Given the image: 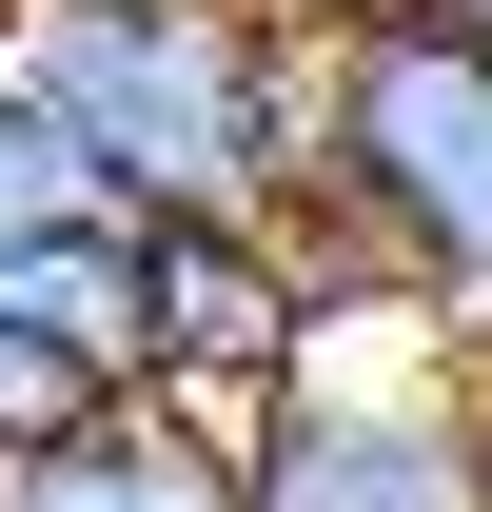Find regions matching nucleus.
Returning a JSON list of instances; mask_svg holds the SVG:
<instances>
[{"mask_svg": "<svg viewBox=\"0 0 492 512\" xmlns=\"http://www.w3.org/2000/svg\"><path fill=\"white\" fill-rule=\"evenodd\" d=\"M296 217L315 276L355 316H414L473 355L492 335V40H453L433 0H374V20H315L296 40Z\"/></svg>", "mask_w": 492, "mask_h": 512, "instance_id": "1", "label": "nucleus"}, {"mask_svg": "<svg viewBox=\"0 0 492 512\" xmlns=\"http://www.w3.org/2000/svg\"><path fill=\"white\" fill-rule=\"evenodd\" d=\"M20 99L79 138L99 217H276L296 197V20L256 0H20Z\"/></svg>", "mask_w": 492, "mask_h": 512, "instance_id": "2", "label": "nucleus"}, {"mask_svg": "<svg viewBox=\"0 0 492 512\" xmlns=\"http://www.w3.org/2000/svg\"><path fill=\"white\" fill-rule=\"evenodd\" d=\"M237 512H473V414H453V335L355 316L256 394L237 434Z\"/></svg>", "mask_w": 492, "mask_h": 512, "instance_id": "3", "label": "nucleus"}, {"mask_svg": "<svg viewBox=\"0 0 492 512\" xmlns=\"http://www.w3.org/2000/svg\"><path fill=\"white\" fill-rule=\"evenodd\" d=\"M315 335H355V296L315 276L296 217H138V394L237 434Z\"/></svg>", "mask_w": 492, "mask_h": 512, "instance_id": "4", "label": "nucleus"}, {"mask_svg": "<svg viewBox=\"0 0 492 512\" xmlns=\"http://www.w3.org/2000/svg\"><path fill=\"white\" fill-rule=\"evenodd\" d=\"M0 512H237V453L217 414H158V394H99L60 453H20Z\"/></svg>", "mask_w": 492, "mask_h": 512, "instance_id": "5", "label": "nucleus"}, {"mask_svg": "<svg viewBox=\"0 0 492 512\" xmlns=\"http://www.w3.org/2000/svg\"><path fill=\"white\" fill-rule=\"evenodd\" d=\"M0 316L138 394V217H40V237H0Z\"/></svg>", "mask_w": 492, "mask_h": 512, "instance_id": "6", "label": "nucleus"}, {"mask_svg": "<svg viewBox=\"0 0 492 512\" xmlns=\"http://www.w3.org/2000/svg\"><path fill=\"white\" fill-rule=\"evenodd\" d=\"M99 394H119V375H79L60 335H20V316H0V473H20V453H60Z\"/></svg>", "mask_w": 492, "mask_h": 512, "instance_id": "7", "label": "nucleus"}, {"mask_svg": "<svg viewBox=\"0 0 492 512\" xmlns=\"http://www.w3.org/2000/svg\"><path fill=\"white\" fill-rule=\"evenodd\" d=\"M40 217H99V178H79V138L0 79V237H40Z\"/></svg>", "mask_w": 492, "mask_h": 512, "instance_id": "8", "label": "nucleus"}, {"mask_svg": "<svg viewBox=\"0 0 492 512\" xmlns=\"http://www.w3.org/2000/svg\"><path fill=\"white\" fill-rule=\"evenodd\" d=\"M453 414H473V512H492V335L453 355Z\"/></svg>", "mask_w": 492, "mask_h": 512, "instance_id": "9", "label": "nucleus"}, {"mask_svg": "<svg viewBox=\"0 0 492 512\" xmlns=\"http://www.w3.org/2000/svg\"><path fill=\"white\" fill-rule=\"evenodd\" d=\"M256 20H296V40H315V20H374V0H256Z\"/></svg>", "mask_w": 492, "mask_h": 512, "instance_id": "10", "label": "nucleus"}, {"mask_svg": "<svg viewBox=\"0 0 492 512\" xmlns=\"http://www.w3.org/2000/svg\"><path fill=\"white\" fill-rule=\"evenodd\" d=\"M433 20H453V40H492V0H433Z\"/></svg>", "mask_w": 492, "mask_h": 512, "instance_id": "11", "label": "nucleus"}]
</instances>
